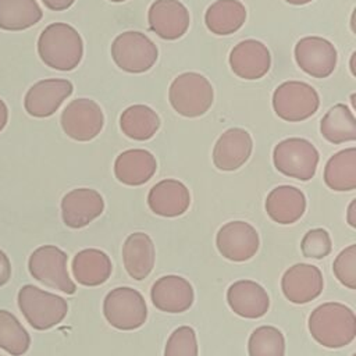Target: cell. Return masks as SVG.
I'll list each match as a JSON object with an SVG mask.
<instances>
[{"label":"cell","instance_id":"6da1fadb","mask_svg":"<svg viewBox=\"0 0 356 356\" xmlns=\"http://www.w3.org/2000/svg\"><path fill=\"white\" fill-rule=\"evenodd\" d=\"M40 60L57 71H72L83 56V42L78 31L65 22L47 25L38 39Z\"/></svg>","mask_w":356,"mask_h":356},{"label":"cell","instance_id":"7a4b0ae2","mask_svg":"<svg viewBox=\"0 0 356 356\" xmlns=\"http://www.w3.org/2000/svg\"><path fill=\"white\" fill-rule=\"evenodd\" d=\"M309 331L320 345L331 349L342 348L356 335L355 313L341 303L320 305L309 317Z\"/></svg>","mask_w":356,"mask_h":356},{"label":"cell","instance_id":"3957f363","mask_svg":"<svg viewBox=\"0 0 356 356\" xmlns=\"http://www.w3.org/2000/svg\"><path fill=\"white\" fill-rule=\"evenodd\" d=\"M168 100L182 117L195 118L209 111L214 100L210 81L197 72H184L170 85Z\"/></svg>","mask_w":356,"mask_h":356},{"label":"cell","instance_id":"277c9868","mask_svg":"<svg viewBox=\"0 0 356 356\" xmlns=\"http://www.w3.org/2000/svg\"><path fill=\"white\" fill-rule=\"evenodd\" d=\"M18 307L35 330H49L63 321L68 312L67 302L35 285H24L18 292Z\"/></svg>","mask_w":356,"mask_h":356},{"label":"cell","instance_id":"5b68a950","mask_svg":"<svg viewBox=\"0 0 356 356\" xmlns=\"http://www.w3.org/2000/svg\"><path fill=\"white\" fill-rule=\"evenodd\" d=\"M111 57L115 65L129 74L150 70L159 57L157 46L142 32L125 31L111 43Z\"/></svg>","mask_w":356,"mask_h":356},{"label":"cell","instance_id":"8992f818","mask_svg":"<svg viewBox=\"0 0 356 356\" xmlns=\"http://www.w3.org/2000/svg\"><path fill=\"white\" fill-rule=\"evenodd\" d=\"M318 159L316 146L303 138L284 139L275 145L273 152L274 167L278 172L300 181L314 177Z\"/></svg>","mask_w":356,"mask_h":356},{"label":"cell","instance_id":"52a82bcc","mask_svg":"<svg viewBox=\"0 0 356 356\" xmlns=\"http://www.w3.org/2000/svg\"><path fill=\"white\" fill-rule=\"evenodd\" d=\"M320 107L317 90L302 81H286L277 86L273 93V108L275 114L289 122L310 118Z\"/></svg>","mask_w":356,"mask_h":356},{"label":"cell","instance_id":"ba28073f","mask_svg":"<svg viewBox=\"0 0 356 356\" xmlns=\"http://www.w3.org/2000/svg\"><path fill=\"white\" fill-rule=\"evenodd\" d=\"M103 313L113 327L131 331L143 325L147 307L143 296L136 289L120 286L110 291L104 298Z\"/></svg>","mask_w":356,"mask_h":356},{"label":"cell","instance_id":"9c48e42d","mask_svg":"<svg viewBox=\"0 0 356 356\" xmlns=\"http://www.w3.org/2000/svg\"><path fill=\"white\" fill-rule=\"evenodd\" d=\"M31 275L46 286L72 295L75 284L67 271V253L53 245H44L33 250L28 261Z\"/></svg>","mask_w":356,"mask_h":356},{"label":"cell","instance_id":"30bf717a","mask_svg":"<svg viewBox=\"0 0 356 356\" xmlns=\"http://www.w3.org/2000/svg\"><path fill=\"white\" fill-rule=\"evenodd\" d=\"M61 128L74 140L88 142L96 138L104 125L100 106L86 97L75 99L61 113Z\"/></svg>","mask_w":356,"mask_h":356},{"label":"cell","instance_id":"8fae6325","mask_svg":"<svg viewBox=\"0 0 356 356\" xmlns=\"http://www.w3.org/2000/svg\"><path fill=\"white\" fill-rule=\"evenodd\" d=\"M293 53L299 68L314 78H327L337 67V49L328 39L321 36L302 38L295 44Z\"/></svg>","mask_w":356,"mask_h":356},{"label":"cell","instance_id":"7c38bea8","mask_svg":"<svg viewBox=\"0 0 356 356\" xmlns=\"http://www.w3.org/2000/svg\"><path fill=\"white\" fill-rule=\"evenodd\" d=\"M74 86L64 78H47L33 83L25 97V111L36 118H46L54 114L61 103L72 95Z\"/></svg>","mask_w":356,"mask_h":356},{"label":"cell","instance_id":"4fadbf2b","mask_svg":"<svg viewBox=\"0 0 356 356\" xmlns=\"http://www.w3.org/2000/svg\"><path fill=\"white\" fill-rule=\"evenodd\" d=\"M149 28L164 40H175L184 36L189 28L188 8L178 0H156L147 11Z\"/></svg>","mask_w":356,"mask_h":356},{"label":"cell","instance_id":"5bb4252c","mask_svg":"<svg viewBox=\"0 0 356 356\" xmlns=\"http://www.w3.org/2000/svg\"><path fill=\"white\" fill-rule=\"evenodd\" d=\"M218 252L228 260L245 261L252 259L259 249L257 231L245 221L224 224L216 238Z\"/></svg>","mask_w":356,"mask_h":356},{"label":"cell","instance_id":"9a60e30c","mask_svg":"<svg viewBox=\"0 0 356 356\" xmlns=\"http://www.w3.org/2000/svg\"><path fill=\"white\" fill-rule=\"evenodd\" d=\"M228 61L236 76L249 81L263 78L271 67L270 50L256 39H245L235 44Z\"/></svg>","mask_w":356,"mask_h":356},{"label":"cell","instance_id":"2e32d148","mask_svg":"<svg viewBox=\"0 0 356 356\" xmlns=\"http://www.w3.org/2000/svg\"><path fill=\"white\" fill-rule=\"evenodd\" d=\"M104 210L102 195L90 188H76L61 199L63 221L70 228H82Z\"/></svg>","mask_w":356,"mask_h":356},{"label":"cell","instance_id":"e0dca14e","mask_svg":"<svg viewBox=\"0 0 356 356\" xmlns=\"http://www.w3.org/2000/svg\"><path fill=\"white\" fill-rule=\"evenodd\" d=\"M253 140L248 131L229 128L221 134L213 149V164L221 171H235L250 157Z\"/></svg>","mask_w":356,"mask_h":356},{"label":"cell","instance_id":"ac0fdd59","mask_svg":"<svg viewBox=\"0 0 356 356\" xmlns=\"http://www.w3.org/2000/svg\"><path fill=\"white\" fill-rule=\"evenodd\" d=\"M321 271L312 264L298 263L282 275L281 286L285 298L296 305L309 303L323 291Z\"/></svg>","mask_w":356,"mask_h":356},{"label":"cell","instance_id":"d6986e66","mask_svg":"<svg viewBox=\"0 0 356 356\" xmlns=\"http://www.w3.org/2000/svg\"><path fill=\"white\" fill-rule=\"evenodd\" d=\"M150 210L161 217H178L191 204L189 189L178 179L167 178L153 185L147 195Z\"/></svg>","mask_w":356,"mask_h":356},{"label":"cell","instance_id":"ffe728a7","mask_svg":"<svg viewBox=\"0 0 356 356\" xmlns=\"http://www.w3.org/2000/svg\"><path fill=\"white\" fill-rule=\"evenodd\" d=\"M153 305L165 313H182L193 303L192 285L179 275L159 278L150 291Z\"/></svg>","mask_w":356,"mask_h":356},{"label":"cell","instance_id":"44dd1931","mask_svg":"<svg viewBox=\"0 0 356 356\" xmlns=\"http://www.w3.org/2000/svg\"><path fill=\"white\" fill-rule=\"evenodd\" d=\"M227 300L232 312L245 318H259L267 313L270 306L264 288L250 280L234 282L228 288Z\"/></svg>","mask_w":356,"mask_h":356},{"label":"cell","instance_id":"7402d4cb","mask_svg":"<svg viewBox=\"0 0 356 356\" xmlns=\"http://www.w3.org/2000/svg\"><path fill=\"white\" fill-rule=\"evenodd\" d=\"M156 157L145 149H128L120 153L114 161L115 178L129 186L146 184L156 172Z\"/></svg>","mask_w":356,"mask_h":356},{"label":"cell","instance_id":"603a6c76","mask_svg":"<svg viewBox=\"0 0 356 356\" xmlns=\"http://www.w3.org/2000/svg\"><path fill=\"white\" fill-rule=\"evenodd\" d=\"M306 210V197L300 189L291 185L274 188L266 197V211L278 224L296 222Z\"/></svg>","mask_w":356,"mask_h":356},{"label":"cell","instance_id":"cb8c5ba5","mask_svg":"<svg viewBox=\"0 0 356 356\" xmlns=\"http://www.w3.org/2000/svg\"><path fill=\"white\" fill-rule=\"evenodd\" d=\"M122 260L134 280L146 278L154 266V245L150 236L145 232L131 234L122 246Z\"/></svg>","mask_w":356,"mask_h":356},{"label":"cell","instance_id":"d4e9b609","mask_svg":"<svg viewBox=\"0 0 356 356\" xmlns=\"http://www.w3.org/2000/svg\"><path fill=\"white\" fill-rule=\"evenodd\" d=\"M110 257L99 249H83L72 260L74 278L86 286L104 284L111 274Z\"/></svg>","mask_w":356,"mask_h":356},{"label":"cell","instance_id":"484cf974","mask_svg":"<svg viewBox=\"0 0 356 356\" xmlns=\"http://www.w3.org/2000/svg\"><path fill=\"white\" fill-rule=\"evenodd\" d=\"M246 21V8L239 0H217L207 7L204 22L216 35H231Z\"/></svg>","mask_w":356,"mask_h":356},{"label":"cell","instance_id":"4316f807","mask_svg":"<svg viewBox=\"0 0 356 356\" xmlns=\"http://www.w3.org/2000/svg\"><path fill=\"white\" fill-rule=\"evenodd\" d=\"M325 185L337 192L356 189V147H346L331 156L324 167Z\"/></svg>","mask_w":356,"mask_h":356},{"label":"cell","instance_id":"83f0119b","mask_svg":"<svg viewBox=\"0 0 356 356\" xmlns=\"http://www.w3.org/2000/svg\"><path fill=\"white\" fill-rule=\"evenodd\" d=\"M120 128L129 139L147 140L159 131L160 117L146 104H134L122 111Z\"/></svg>","mask_w":356,"mask_h":356},{"label":"cell","instance_id":"f1b7e54d","mask_svg":"<svg viewBox=\"0 0 356 356\" xmlns=\"http://www.w3.org/2000/svg\"><path fill=\"white\" fill-rule=\"evenodd\" d=\"M320 132L334 145L356 140V120L349 107L343 103L332 106L320 121Z\"/></svg>","mask_w":356,"mask_h":356},{"label":"cell","instance_id":"f546056e","mask_svg":"<svg viewBox=\"0 0 356 356\" xmlns=\"http://www.w3.org/2000/svg\"><path fill=\"white\" fill-rule=\"evenodd\" d=\"M43 17L36 0H0V29L24 31Z\"/></svg>","mask_w":356,"mask_h":356},{"label":"cell","instance_id":"4dcf8cb0","mask_svg":"<svg viewBox=\"0 0 356 356\" xmlns=\"http://www.w3.org/2000/svg\"><path fill=\"white\" fill-rule=\"evenodd\" d=\"M31 345V337L18 318L0 309V348L13 356L24 355Z\"/></svg>","mask_w":356,"mask_h":356},{"label":"cell","instance_id":"1f68e13d","mask_svg":"<svg viewBox=\"0 0 356 356\" xmlns=\"http://www.w3.org/2000/svg\"><path fill=\"white\" fill-rule=\"evenodd\" d=\"M248 348L249 356H284V335L275 327H259L250 334Z\"/></svg>","mask_w":356,"mask_h":356},{"label":"cell","instance_id":"d6a6232c","mask_svg":"<svg viewBox=\"0 0 356 356\" xmlns=\"http://www.w3.org/2000/svg\"><path fill=\"white\" fill-rule=\"evenodd\" d=\"M164 356H197V342L193 328L184 325L174 330L167 341Z\"/></svg>","mask_w":356,"mask_h":356},{"label":"cell","instance_id":"836d02e7","mask_svg":"<svg viewBox=\"0 0 356 356\" xmlns=\"http://www.w3.org/2000/svg\"><path fill=\"white\" fill-rule=\"evenodd\" d=\"M300 249L305 257L323 259L330 254L332 249L330 234L324 228H314L305 234Z\"/></svg>","mask_w":356,"mask_h":356},{"label":"cell","instance_id":"e575fe53","mask_svg":"<svg viewBox=\"0 0 356 356\" xmlns=\"http://www.w3.org/2000/svg\"><path fill=\"white\" fill-rule=\"evenodd\" d=\"M332 270L338 281L349 289L356 288V245L345 248L334 260Z\"/></svg>","mask_w":356,"mask_h":356},{"label":"cell","instance_id":"d590c367","mask_svg":"<svg viewBox=\"0 0 356 356\" xmlns=\"http://www.w3.org/2000/svg\"><path fill=\"white\" fill-rule=\"evenodd\" d=\"M11 277V263L8 256L0 249V286L8 282Z\"/></svg>","mask_w":356,"mask_h":356},{"label":"cell","instance_id":"8d00e7d4","mask_svg":"<svg viewBox=\"0 0 356 356\" xmlns=\"http://www.w3.org/2000/svg\"><path fill=\"white\" fill-rule=\"evenodd\" d=\"M42 3L53 11H63L70 8L75 3V0H42Z\"/></svg>","mask_w":356,"mask_h":356},{"label":"cell","instance_id":"74e56055","mask_svg":"<svg viewBox=\"0 0 356 356\" xmlns=\"http://www.w3.org/2000/svg\"><path fill=\"white\" fill-rule=\"evenodd\" d=\"M346 220H348V222H349L350 227L356 228V199H353V200L350 202V204H349Z\"/></svg>","mask_w":356,"mask_h":356},{"label":"cell","instance_id":"f35d334b","mask_svg":"<svg viewBox=\"0 0 356 356\" xmlns=\"http://www.w3.org/2000/svg\"><path fill=\"white\" fill-rule=\"evenodd\" d=\"M7 121H8V108L6 103L0 99V132L6 128Z\"/></svg>","mask_w":356,"mask_h":356},{"label":"cell","instance_id":"ab89813d","mask_svg":"<svg viewBox=\"0 0 356 356\" xmlns=\"http://www.w3.org/2000/svg\"><path fill=\"white\" fill-rule=\"evenodd\" d=\"M285 1L292 4V6H305V4H307V3H310L313 0H285Z\"/></svg>","mask_w":356,"mask_h":356},{"label":"cell","instance_id":"60d3db41","mask_svg":"<svg viewBox=\"0 0 356 356\" xmlns=\"http://www.w3.org/2000/svg\"><path fill=\"white\" fill-rule=\"evenodd\" d=\"M355 58H356V53H353V54H352V57H350V72H352V75H353V76H356V70H355Z\"/></svg>","mask_w":356,"mask_h":356},{"label":"cell","instance_id":"b9f144b4","mask_svg":"<svg viewBox=\"0 0 356 356\" xmlns=\"http://www.w3.org/2000/svg\"><path fill=\"white\" fill-rule=\"evenodd\" d=\"M110 1H113V3H121V1H125V0H110Z\"/></svg>","mask_w":356,"mask_h":356},{"label":"cell","instance_id":"7bdbcfd3","mask_svg":"<svg viewBox=\"0 0 356 356\" xmlns=\"http://www.w3.org/2000/svg\"><path fill=\"white\" fill-rule=\"evenodd\" d=\"M353 356H355V355H353Z\"/></svg>","mask_w":356,"mask_h":356}]
</instances>
